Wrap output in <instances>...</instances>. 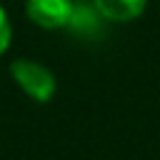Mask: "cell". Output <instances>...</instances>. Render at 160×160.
Instances as JSON below:
<instances>
[{"label": "cell", "instance_id": "obj_1", "mask_svg": "<svg viewBox=\"0 0 160 160\" xmlns=\"http://www.w3.org/2000/svg\"><path fill=\"white\" fill-rule=\"evenodd\" d=\"M10 70H12V78L20 82V88H22L30 98H35V100H40V102H45V100L52 98V92H55V78H52V72H50L48 68H42L40 62L15 60Z\"/></svg>", "mask_w": 160, "mask_h": 160}, {"label": "cell", "instance_id": "obj_2", "mask_svg": "<svg viewBox=\"0 0 160 160\" xmlns=\"http://www.w3.org/2000/svg\"><path fill=\"white\" fill-rule=\"evenodd\" d=\"M70 0H28V18L45 30L65 28L70 20Z\"/></svg>", "mask_w": 160, "mask_h": 160}, {"label": "cell", "instance_id": "obj_3", "mask_svg": "<svg viewBox=\"0 0 160 160\" xmlns=\"http://www.w3.org/2000/svg\"><path fill=\"white\" fill-rule=\"evenodd\" d=\"M100 20H102V15H100V10L95 8V2H92V8H90V5H82V2H72L70 20H68L65 28H68L72 35L95 38V35L100 32Z\"/></svg>", "mask_w": 160, "mask_h": 160}, {"label": "cell", "instance_id": "obj_4", "mask_svg": "<svg viewBox=\"0 0 160 160\" xmlns=\"http://www.w3.org/2000/svg\"><path fill=\"white\" fill-rule=\"evenodd\" d=\"M92 2H95V8L100 10L102 18L115 20V22L132 20L145 8V0H92Z\"/></svg>", "mask_w": 160, "mask_h": 160}, {"label": "cell", "instance_id": "obj_5", "mask_svg": "<svg viewBox=\"0 0 160 160\" xmlns=\"http://www.w3.org/2000/svg\"><path fill=\"white\" fill-rule=\"evenodd\" d=\"M8 42H10V22H8V18L0 8V52L8 48Z\"/></svg>", "mask_w": 160, "mask_h": 160}]
</instances>
